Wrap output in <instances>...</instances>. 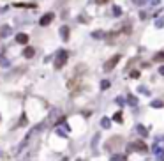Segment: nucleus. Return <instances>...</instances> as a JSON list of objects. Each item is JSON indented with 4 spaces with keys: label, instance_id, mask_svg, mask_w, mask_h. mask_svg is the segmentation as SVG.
I'll return each mask as SVG.
<instances>
[{
    "label": "nucleus",
    "instance_id": "nucleus-1",
    "mask_svg": "<svg viewBox=\"0 0 164 161\" xmlns=\"http://www.w3.org/2000/svg\"><path fill=\"white\" fill-rule=\"evenodd\" d=\"M67 62V51H58V55H57V60H55V69H60V67L66 66Z\"/></svg>",
    "mask_w": 164,
    "mask_h": 161
},
{
    "label": "nucleus",
    "instance_id": "nucleus-2",
    "mask_svg": "<svg viewBox=\"0 0 164 161\" xmlns=\"http://www.w3.org/2000/svg\"><path fill=\"white\" fill-rule=\"evenodd\" d=\"M132 150H139V152H143V150H147V145L143 144V142H134V144L127 145V152H132Z\"/></svg>",
    "mask_w": 164,
    "mask_h": 161
},
{
    "label": "nucleus",
    "instance_id": "nucleus-3",
    "mask_svg": "<svg viewBox=\"0 0 164 161\" xmlns=\"http://www.w3.org/2000/svg\"><path fill=\"white\" fill-rule=\"evenodd\" d=\"M118 62H120V55L111 57V59H109V60L106 62V64H104V69H106V71H111V69H113V67H115L116 64H118Z\"/></svg>",
    "mask_w": 164,
    "mask_h": 161
},
{
    "label": "nucleus",
    "instance_id": "nucleus-4",
    "mask_svg": "<svg viewBox=\"0 0 164 161\" xmlns=\"http://www.w3.org/2000/svg\"><path fill=\"white\" fill-rule=\"evenodd\" d=\"M53 16H55L53 12H48V14H44V16L41 18V21H39V23H41L43 27H46V25H49V23L53 21Z\"/></svg>",
    "mask_w": 164,
    "mask_h": 161
},
{
    "label": "nucleus",
    "instance_id": "nucleus-5",
    "mask_svg": "<svg viewBox=\"0 0 164 161\" xmlns=\"http://www.w3.org/2000/svg\"><path fill=\"white\" fill-rule=\"evenodd\" d=\"M34 55H35V50H34L32 46H27V48L23 50V57H25V59H32Z\"/></svg>",
    "mask_w": 164,
    "mask_h": 161
},
{
    "label": "nucleus",
    "instance_id": "nucleus-6",
    "mask_svg": "<svg viewBox=\"0 0 164 161\" xmlns=\"http://www.w3.org/2000/svg\"><path fill=\"white\" fill-rule=\"evenodd\" d=\"M16 43H20V45H27L28 43V36L27 34H18L16 36Z\"/></svg>",
    "mask_w": 164,
    "mask_h": 161
},
{
    "label": "nucleus",
    "instance_id": "nucleus-7",
    "mask_svg": "<svg viewBox=\"0 0 164 161\" xmlns=\"http://www.w3.org/2000/svg\"><path fill=\"white\" fill-rule=\"evenodd\" d=\"M11 34V27L9 25H4V27L0 28V37H7Z\"/></svg>",
    "mask_w": 164,
    "mask_h": 161
},
{
    "label": "nucleus",
    "instance_id": "nucleus-8",
    "mask_svg": "<svg viewBox=\"0 0 164 161\" xmlns=\"http://www.w3.org/2000/svg\"><path fill=\"white\" fill-rule=\"evenodd\" d=\"M60 37L64 39V41H67V39H69V27H62L60 28Z\"/></svg>",
    "mask_w": 164,
    "mask_h": 161
},
{
    "label": "nucleus",
    "instance_id": "nucleus-9",
    "mask_svg": "<svg viewBox=\"0 0 164 161\" xmlns=\"http://www.w3.org/2000/svg\"><path fill=\"white\" fill-rule=\"evenodd\" d=\"M113 161H125L127 159V156H124V154H113V158H111Z\"/></svg>",
    "mask_w": 164,
    "mask_h": 161
},
{
    "label": "nucleus",
    "instance_id": "nucleus-10",
    "mask_svg": "<svg viewBox=\"0 0 164 161\" xmlns=\"http://www.w3.org/2000/svg\"><path fill=\"white\" fill-rule=\"evenodd\" d=\"M136 129H138V133L141 135V136H147V135H148V131L145 129V126H141V124H139V126H138Z\"/></svg>",
    "mask_w": 164,
    "mask_h": 161
},
{
    "label": "nucleus",
    "instance_id": "nucleus-11",
    "mask_svg": "<svg viewBox=\"0 0 164 161\" xmlns=\"http://www.w3.org/2000/svg\"><path fill=\"white\" fill-rule=\"evenodd\" d=\"M127 103H129L131 106H136L138 105V99L134 97V96H129V97H127Z\"/></svg>",
    "mask_w": 164,
    "mask_h": 161
},
{
    "label": "nucleus",
    "instance_id": "nucleus-12",
    "mask_svg": "<svg viewBox=\"0 0 164 161\" xmlns=\"http://www.w3.org/2000/svg\"><path fill=\"white\" fill-rule=\"evenodd\" d=\"M101 126H102L104 129H108L109 126H111V121H109V119H102V121H101Z\"/></svg>",
    "mask_w": 164,
    "mask_h": 161
},
{
    "label": "nucleus",
    "instance_id": "nucleus-13",
    "mask_svg": "<svg viewBox=\"0 0 164 161\" xmlns=\"http://www.w3.org/2000/svg\"><path fill=\"white\" fill-rule=\"evenodd\" d=\"M113 121H115V122H118V124H120L122 121H124V117H122V113H120V111H118V113H115V115H113Z\"/></svg>",
    "mask_w": 164,
    "mask_h": 161
},
{
    "label": "nucleus",
    "instance_id": "nucleus-14",
    "mask_svg": "<svg viewBox=\"0 0 164 161\" xmlns=\"http://www.w3.org/2000/svg\"><path fill=\"white\" fill-rule=\"evenodd\" d=\"M101 89H102V90L109 89V82H108V80H102V82H101Z\"/></svg>",
    "mask_w": 164,
    "mask_h": 161
},
{
    "label": "nucleus",
    "instance_id": "nucleus-15",
    "mask_svg": "<svg viewBox=\"0 0 164 161\" xmlns=\"http://www.w3.org/2000/svg\"><path fill=\"white\" fill-rule=\"evenodd\" d=\"M152 106H153V108H162V106H164V103H162V101H153V103H152Z\"/></svg>",
    "mask_w": 164,
    "mask_h": 161
},
{
    "label": "nucleus",
    "instance_id": "nucleus-16",
    "mask_svg": "<svg viewBox=\"0 0 164 161\" xmlns=\"http://www.w3.org/2000/svg\"><path fill=\"white\" fill-rule=\"evenodd\" d=\"M153 60H164V51H161V53H157V55H155V57H153Z\"/></svg>",
    "mask_w": 164,
    "mask_h": 161
},
{
    "label": "nucleus",
    "instance_id": "nucleus-17",
    "mask_svg": "<svg viewBox=\"0 0 164 161\" xmlns=\"http://www.w3.org/2000/svg\"><path fill=\"white\" fill-rule=\"evenodd\" d=\"M102 36H104V34H102V32H93V37H95V39H99V37H102Z\"/></svg>",
    "mask_w": 164,
    "mask_h": 161
},
{
    "label": "nucleus",
    "instance_id": "nucleus-18",
    "mask_svg": "<svg viewBox=\"0 0 164 161\" xmlns=\"http://www.w3.org/2000/svg\"><path fill=\"white\" fill-rule=\"evenodd\" d=\"M131 76H132V78H139V71H132Z\"/></svg>",
    "mask_w": 164,
    "mask_h": 161
},
{
    "label": "nucleus",
    "instance_id": "nucleus-19",
    "mask_svg": "<svg viewBox=\"0 0 164 161\" xmlns=\"http://www.w3.org/2000/svg\"><path fill=\"white\" fill-rule=\"evenodd\" d=\"M113 12H115V14H122V9H120V7H115V9H113Z\"/></svg>",
    "mask_w": 164,
    "mask_h": 161
},
{
    "label": "nucleus",
    "instance_id": "nucleus-20",
    "mask_svg": "<svg viewBox=\"0 0 164 161\" xmlns=\"http://www.w3.org/2000/svg\"><path fill=\"white\" fill-rule=\"evenodd\" d=\"M155 25H157V27H162V25H164V20H157V21H155Z\"/></svg>",
    "mask_w": 164,
    "mask_h": 161
},
{
    "label": "nucleus",
    "instance_id": "nucleus-21",
    "mask_svg": "<svg viewBox=\"0 0 164 161\" xmlns=\"http://www.w3.org/2000/svg\"><path fill=\"white\" fill-rule=\"evenodd\" d=\"M116 103H118V105H124V97H116Z\"/></svg>",
    "mask_w": 164,
    "mask_h": 161
},
{
    "label": "nucleus",
    "instance_id": "nucleus-22",
    "mask_svg": "<svg viewBox=\"0 0 164 161\" xmlns=\"http://www.w3.org/2000/svg\"><path fill=\"white\" fill-rule=\"evenodd\" d=\"M139 92H141V94H148V90L145 89V87H139Z\"/></svg>",
    "mask_w": 164,
    "mask_h": 161
},
{
    "label": "nucleus",
    "instance_id": "nucleus-23",
    "mask_svg": "<svg viewBox=\"0 0 164 161\" xmlns=\"http://www.w3.org/2000/svg\"><path fill=\"white\" fill-rule=\"evenodd\" d=\"M106 2H108V0H97V4H99V6H102V4H106Z\"/></svg>",
    "mask_w": 164,
    "mask_h": 161
},
{
    "label": "nucleus",
    "instance_id": "nucleus-24",
    "mask_svg": "<svg viewBox=\"0 0 164 161\" xmlns=\"http://www.w3.org/2000/svg\"><path fill=\"white\" fill-rule=\"evenodd\" d=\"M134 4H136V6H141V4H143V0H134Z\"/></svg>",
    "mask_w": 164,
    "mask_h": 161
},
{
    "label": "nucleus",
    "instance_id": "nucleus-25",
    "mask_svg": "<svg viewBox=\"0 0 164 161\" xmlns=\"http://www.w3.org/2000/svg\"><path fill=\"white\" fill-rule=\"evenodd\" d=\"M150 4H153V6H157V4H159V0H150Z\"/></svg>",
    "mask_w": 164,
    "mask_h": 161
},
{
    "label": "nucleus",
    "instance_id": "nucleus-26",
    "mask_svg": "<svg viewBox=\"0 0 164 161\" xmlns=\"http://www.w3.org/2000/svg\"><path fill=\"white\" fill-rule=\"evenodd\" d=\"M159 73H161V74H162V76H164V66L161 67V69H159Z\"/></svg>",
    "mask_w": 164,
    "mask_h": 161
}]
</instances>
